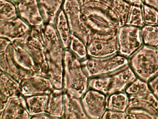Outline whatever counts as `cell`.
<instances>
[{"label":"cell","instance_id":"cell-1","mask_svg":"<svg viewBox=\"0 0 158 119\" xmlns=\"http://www.w3.org/2000/svg\"><path fill=\"white\" fill-rule=\"evenodd\" d=\"M10 48L14 59L24 69L48 77V65L41 26L31 27L26 35L11 42Z\"/></svg>","mask_w":158,"mask_h":119},{"label":"cell","instance_id":"cell-2","mask_svg":"<svg viewBox=\"0 0 158 119\" xmlns=\"http://www.w3.org/2000/svg\"><path fill=\"white\" fill-rule=\"evenodd\" d=\"M44 38L45 54L48 65V77L56 89L63 88L64 59L66 49L53 24L41 26Z\"/></svg>","mask_w":158,"mask_h":119},{"label":"cell","instance_id":"cell-3","mask_svg":"<svg viewBox=\"0 0 158 119\" xmlns=\"http://www.w3.org/2000/svg\"><path fill=\"white\" fill-rule=\"evenodd\" d=\"M81 9V20L89 38H110L117 36L119 27L107 11L85 4Z\"/></svg>","mask_w":158,"mask_h":119},{"label":"cell","instance_id":"cell-4","mask_svg":"<svg viewBox=\"0 0 158 119\" xmlns=\"http://www.w3.org/2000/svg\"><path fill=\"white\" fill-rule=\"evenodd\" d=\"M89 79L82 60L70 49H66L64 59V90L81 98L89 89Z\"/></svg>","mask_w":158,"mask_h":119},{"label":"cell","instance_id":"cell-5","mask_svg":"<svg viewBox=\"0 0 158 119\" xmlns=\"http://www.w3.org/2000/svg\"><path fill=\"white\" fill-rule=\"evenodd\" d=\"M135 78V73L127 64L112 72L89 78V88L110 95L123 91Z\"/></svg>","mask_w":158,"mask_h":119},{"label":"cell","instance_id":"cell-6","mask_svg":"<svg viewBox=\"0 0 158 119\" xmlns=\"http://www.w3.org/2000/svg\"><path fill=\"white\" fill-rule=\"evenodd\" d=\"M130 62L135 74L147 82L158 73V51L153 47L142 46L132 55Z\"/></svg>","mask_w":158,"mask_h":119},{"label":"cell","instance_id":"cell-7","mask_svg":"<svg viewBox=\"0 0 158 119\" xmlns=\"http://www.w3.org/2000/svg\"><path fill=\"white\" fill-rule=\"evenodd\" d=\"M82 66L89 78L112 72L128 64L126 58L115 55L105 57L88 56L82 61Z\"/></svg>","mask_w":158,"mask_h":119},{"label":"cell","instance_id":"cell-8","mask_svg":"<svg viewBox=\"0 0 158 119\" xmlns=\"http://www.w3.org/2000/svg\"><path fill=\"white\" fill-rule=\"evenodd\" d=\"M158 99L152 92L141 98L129 97L126 119H157Z\"/></svg>","mask_w":158,"mask_h":119},{"label":"cell","instance_id":"cell-9","mask_svg":"<svg viewBox=\"0 0 158 119\" xmlns=\"http://www.w3.org/2000/svg\"><path fill=\"white\" fill-rule=\"evenodd\" d=\"M119 52L125 57L131 56L142 46L140 30L137 27L123 26L119 28L117 34Z\"/></svg>","mask_w":158,"mask_h":119},{"label":"cell","instance_id":"cell-10","mask_svg":"<svg viewBox=\"0 0 158 119\" xmlns=\"http://www.w3.org/2000/svg\"><path fill=\"white\" fill-rule=\"evenodd\" d=\"M21 95L25 97L48 95L55 87L48 77L37 73L26 76L20 84Z\"/></svg>","mask_w":158,"mask_h":119},{"label":"cell","instance_id":"cell-11","mask_svg":"<svg viewBox=\"0 0 158 119\" xmlns=\"http://www.w3.org/2000/svg\"><path fill=\"white\" fill-rule=\"evenodd\" d=\"M106 95L95 89L89 88L81 98L84 109L89 118H102L106 111Z\"/></svg>","mask_w":158,"mask_h":119},{"label":"cell","instance_id":"cell-12","mask_svg":"<svg viewBox=\"0 0 158 119\" xmlns=\"http://www.w3.org/2000/svg\"><path fill=\"white\" fill-rule=\"evenodd\" d=\"M81 7L73 2L65 0L63 10L69 22L72 34L80 38L87 46L89 37L81 20Z\"/></svg>","mask_w":158,"mask_h":119},{"label":"cell","instance_id":"cell-13","mask_svg":"<svg viewBox=\"0 0 158 119\" xmlns=\"http://www.w3.org/2000/svg\"><path fill=\"white\" fill-rule=\"evenodd\" d=\"M87 47L89 56L105 57L115 55L119 50L117 36L110 38L90 37Z\"/></svg>","mask_w":158,"mask_h":119},{"label":"cell","instance_id":"cell-14","mask_svg":"<svg viewBox=\"0 0 158 119\" xmlns=\"http://www.w3.org/2000/svg\"><path fill=\"white\" fill-rule=\"evenodd\" d=\"M31 29L30 25L20 17L2 20L0 23V36L1 38L12 42L26 35Z\"/></svg>","mask_w":158,"mask_h":119},{"label":"cell","instance_id":"cell-15","mask_svg":"<svg viewBox=\"0 0 158 119\" xmlns=\"http://www.w3.org/2000/svg\"><path fill=\"white\" fill-rule=\"evenodd\" d=\"M17 7L22 18L31 27H40L44 24L45 20L37 0H20Z\"/></svg>","mask_w":158,"mask_h":119},{"label":"cell","instance_id":"cell-16","mask_svg":"<svg viewBox=\"0 0 158 119\" xmlns=\"http://www.w3.org/2000/svg\"><path fill=\"white\" fill-rule=\"evenodd\" d=\"M27 107L26 99L23 96L10 97L2 111L0 112V119H30Z\"/></svg>","mask_w":158,"mask_h":119},{"label":"cell","instance_id":"cell-17","mask_svg":"<svg viewBox=\"0 0 158 119\" xmlns=\"http://www.w3.org/2000/svg\"><path fill=\"white\" fill-rule=\"evenodd\" d=\"M1 70L11 77L18 84L30 73L24 69L15 61L12 54L10 45L6 50L0 52Z\"/></svg>","mask_w":158,"mask_h":119},{"label":"cell","instance_id":"cell-18","mask_svg":"<svg viewBox=\"0 0 158 119\" xmlns=\"http://www.w3.org/2000/svg\"><path fill=\"white\" fill-rule=\"evenodd\" d=\"M64 113L62 118L89 119L84 109L81 98L64 90Z\"/></svg>","mask_w":158,"mask_h":119},{"label":"cell","instance_id":"cell-19","mask_svg":"<svg viewBox=\"0 0 158 119\" xmlns=\"http://www.w3.org/2000/svg\"><path fill=\"white\" fill-rule=\"evenodd\" d=\"M0 89H1V101L0 112L5 107L8 99L11 97L21 95L20 85L11 77L3 72L1 71L0 76Z\"/></svg>","mask_w":158,"mask_h":119},{"label":"cell","instance_id":"cell-20","mask_svg":"<svg viewBox=\"0 0 158 119\" xmlns=\"http://www.w3.org/2000/svg\"><path fill=\"white\" fill-rule=\"evenodd\" d=\"M132 7L131 4L124 0H113L107 12L120 28L127 25Z\"/></svg>","mask_w":158,"mask_h":119},{"label":"cell","instance_id":"cell-21","mask_svg":"<svg viewBox=\"0 0 158 119\" xmlns=\"http://www.w3.org/2000/svg\"><path fill=\"white\" fill-rule=\"evenodd\" d=\"M64 88H55L48 95L45 112L57 116L59 119L63 118L64 113Z\"/></svg>","mask_w":158,"mask_h":119},{"label":"cell","instance_id":"cell-22","mask_svg":"<svg viewBox=\"0 0 158 119\" xmlns=\"http://www.w3.org/2000/svg\"><path fill=\"white\" fill-rule=\"evenodd\" d=\"M55 29L65 49H69L72 33L66 15L63 10L57 14L54 23Z\"/></svg>","mask_w":158,"mask_h":119},{"label":"cell","instance_id":"cell-23","mask_svg":"<svg viewBox=\"0 0 158 119\" xmlns=\"http://www.w3.org/2000/svg\"><path fill=\"white\" fill-rule=\"evenodd\" d=\"M46 23L53 24L63 0H39Z\"/></svg>","mask_w":158,"mask_h":119},{"label":"cell","instance_id":"cell-24","mask_svg":"<svg viewBox=\"0 0 158 119\" xmlns=\"http://www.w3.org/2000/svg\"><path fill=\"white\" fill-rule=\"evenodd\" d=\"M129 97L141 98L151 92L149 86L140 78H135L125 89Z\"/></svg>","mask_w":158,"mask_h":119},{"label":"cell","instance_id":"cell-25","mask_svg":"<svg viewBox=\"0 0 158 119\" xmlns=\"http://www.w3.org/2000/svg\"><path fill=\"white\" fill-rule=\"evenodd\" d=\"M48 95H37L25 97L27 111L30 116L45 112Z\"/></svg>","mask_w":158,"mask_h":119},{"label":"cell","instance_id":"cell-26","mask_svg":"<svg viewBox=\"0 0 158 119\" xmlns=\"http://www.w3.org/2000/svg\"><path fill=\"white\" fill-rule=\"evenodd\" d=\"M129 96L126 93H114L107 98V109L125 112L128 106Z\"/></svg>","mask_w":158,"mask_h":119},{"label":"cell","instance_id":"cell-27","mask_svg":"<svg viewBox=\"0 0 158 119\" xmlns=\"http://www.w3.org/2000/svg\"><path fill=\"white\" fill-rule=\"evenodd\" d=\"M142 42L146 46L155 47L158 46V26L147 25L140 30Z\"/></svg>","mask_w":158,"mask_h":119},{"label":"cell","instance_id":"cell-28","mask_svg":"<svg viewBox=\"0 0 158 119\" xmlns=\"http://www.w3.org/2000/svg\"><path fill=\"white\" fill-rule=\"evenodd\" d=\"M69 49L82 61L88 56L87 46L80 38L73 34Z\"/></svg>","mask_w":158,"mask_h":119},{"label":"cell","instance_id":"cell-29","mask_svg":"<svg viewBox=\"0 0 158 119\" xmlns=\"http://www.w3.org/2000/svg\"><path fill=\"white\" fill-rule=\"evenodd\" d=\"M142 10L140 4H134L132 5L127 25L134 27H141L143 25Z\"/></svg>","mask_w":158,"mask_h":119},{"label":"cell","instance_id":"cell-30","mask_svg":"<svg viewBox=\"0 0 158 119\" xmlns=\"http://www.w3.org/2000/svg\"><path fill=\"white\" fill-rule=\"evenodd\" d=\"M0 20H6L14 18L17 15L15 6L7 0H1Z\"/></svg>","mask_w":158,"mask_h":119},{"label":"cell","instance_id":"cell-31","mask_svg":"<svg viewBox=\"0 0 158 119\" xmlns=\"http://www.w3.org/2000/svg\"><path fill=\"white\" fill-rule=\"evenodd\" d=\"M143 21L147 25H156L158 23V11L154 8L142 4Z\"/></svg>","mask_w":158,"mask_h":119},{"label":"cell","instance_id":"cell-32","mask_svg":"<svg viewBox=\"0 0 158 119\" xmlns=\"http://www.w3.org/2000/svg\"><path fill=\"white\" fill-rule=\"evenodd\" d=\"M112 1L113 0H85L84 4L108 11L111 5Z\"/></svg>","mask_w":158,"mask_h":119},{"label":"cell","instance_id":"cell-33","mask_svg":"<svg viewBox=\"0 0 158 119\" xmlns=\"http://www.w3.org/2000/svg\"><path fill=\"white\" fill-rule=\"evenodd\" d=\"M126 118L125 112L108 109L105 111L102 119H125Z\"/></svg>","mask_w":158,"mask_h":119},{"label":"cell","instance_id":"cell-34","mask_svg":"<svg viewBox=\"0 0 158 119\" xmlns=\"http://www.w3.org/2000/svg\"><path fill=\"white\" fill-rule=\"evenodd\" d=\"M149 85L153 95L158 99V75H156L150 81Z\"/></svg>","mask_w":158,"mask_h":119},{"label":"cell","instance_id":"cell-35","mask_svg":"<svg viewBox=\"0 0 158 119\" xmlns=\"http://www.w3.org/2000/svg\"><path fill=\"white\" fill-rule=\"evenodd\" d=\"M30 119H59L57 116L54 115H52L47 112H43L40 114H36V115H33L31 116Z\"/></svg>","mask_w":158,"mask_h":119},{"label":"cell","instance_id":"cell-36","mask_svg":"<svg viewBox=\"0 0 158 119\" xmlns=\"http://www.w3.org/2000/svg\"><path fill=\"white\" fill-rule=\"evenodd\" d=\"M147 4L158 9V0H144Z\"/></svg>","mask_w":158,"mask_h":119},{"label":"cell","instance_id":"cell-37","mask_svg":"<svg viewBox=\"0 0 158 119\" xmlns=\"http://www.w3.org/2000/svg\"><path fill=\"white\" fill-rule=\"evenodd\" d=\"M130 4H141V0H124Z\"/></svg>","mask_w":158,"mask_h":119},{"label":"cell","instance_id":"cell-38","mask_svg":"<svg viewBox=\"0 0 158 119\" xmlns=\"http://www.w3.org/2000/svg\"><path fill=\"white\" fill-rule=\"evenodd\" d=\"M69 1L73 2L79 5L81 7L84 4L85 0H69Z\"/></svg>","mask_w":158,"mask_h":119},{"label":"cell","instance_id":"cell-39","mask_svg":"<svg viewBox=\"0 0 158 119\" xmlns=\"http://www.w3.org/2000/svg\"><path fill=\"white\" fill-rule=\"evenodd\" d=\"M157 119H158V113H157Z\"/></svg>","mask_w":158,"mask_h":119},{"label":"cell","instance_id":"cell-40","mask_svg":"<svg viewBox=\"0 0 158 119\" xmlns=\"http://www.w3.org/2000/svg\"><path fill=\"white\" fill-rule=\"evenodd\" d=\"M12 1H15V2H16V1H18V0H12Z\"/></svg>","mask_w":158,"mask_h":119},{"label":"cell","instance_id":"cell-41","mask_svg":"<svg viewBox=\"0 0 158 119\" xmlns=\"http://www.w3.org/2000/svg\"></svg>","mask_w":158,"mask_h":119}]
</instances>
